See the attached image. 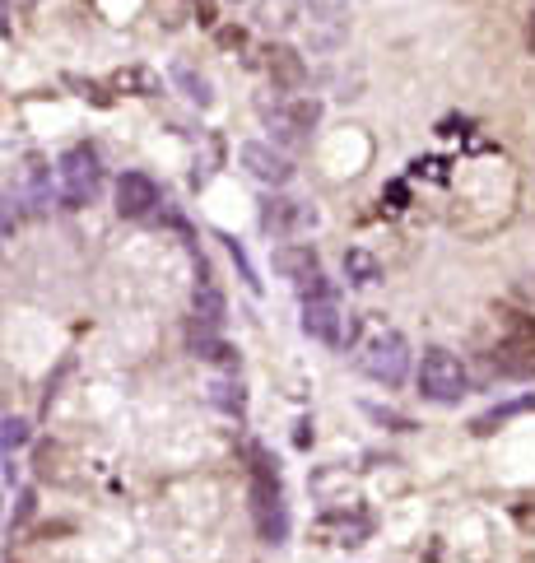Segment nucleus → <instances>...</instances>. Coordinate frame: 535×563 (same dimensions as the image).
<instances>
[{
	"mask_svg": "<svg viewBox=\"0 0 535 563\" xmlns=\"http://www.w3.org/2000/svg\"><path fill=\"white\" fill-rule=\"evenodd\" d=\"M103 187V168H98V154L89 145H70L61 159H56V191H61V205L66 210H84V205L98 196Z\"/></svg>",
	"mask_w": 535,
	"mask_h": 563,
	"instance_id": "obj_1",
	"label": "nucleus"
},
{
	"mask_svg": "<svg viewBox=\"0 0 535 563\" xmlns=\"http://www.w3.org/2000/svg\"><path fill=\"white\" fill-rule=\"evenodd\" d=\"M303 298V331L321 345H345V317H340V298H335L326 275H312L308 284H298Z\"/></svg>",
	"mask_w": 535,
	"mask_h": 563,
	"instance_id": "obj_2",
	"label": "nucleus"
},
{
	"mask_svg": "<svg viewBox=\"0 0 535 563\" xmlns=\"http://www.w3.org/2000/svg\"><path fill=\"white\" fill-rule=\"evenodd\" d=\"M419 391H424V401H433V405H456L470 391V377L456 354H447V349H424Z\"/></svg>",
	"mask_w": 535,
	"mask_h": 563,
	"instance_id": "obj_3",
	"label": "nucleus"
},
{
	"mask_svg": "<svg viewBox=\"0 0 535 563\" xmlns=\"http://www.w3.org/2000/svg\"><path fill=\"white\" fill-rule=\"evenodd\" d=\"M359 368L382 387H401L410 373V345L401 331H377L368 345L359 349Z\"/></svg>",
	"mask_w": 535,
	"mask_h": 563,
	"instance_id": "obj_4",
	"label": "nucleus"
},
{
	"mask_svg": "<svg viewBox=\"0 0 535 563\" xmlns=\"http://www.w3.org/2000/svg\"><path fill=\"white\" fill-rule=\"evenodd\" d=\"M312 52H340L349 33V0H298Z\"/></svg>",
	"mask_w": 535,
	"mask_h": 563,
	"instance_id": "obj_5",
	"label": "nucleus"
},
{
	"mask_svg": "<svg viewBox=\"0 0 535 563\" xmlns=\"http://www.w3.org/2000/svg\"><path fill=\"white\" fill-rule=\"evenodd\" d=\"M238 159L242 168L261 182V187H289V177H294V163H289V154H280L275 145H261V140H252V145H242L238 149Z\"/></svg>",
	"mask_w": 535,
	"mask_h": 563,
	"instance_id": "obj_6",
	"label": "nucleus"
},
{
	"mask_svg": "<svg viewBox=\"0 0 535 563\" xmlns=\"http://www.w3.org/2000/svg\"><path fill=\"white\" fill-rule=\"evenodd\" d=\"M261 228L266 233H275V238H294V233H308V228H317V210L303 201H266L261 205Z\"/></svg>",
	"mask_w": 535,
	"mask_h": 563,
	"instance_id": "obj_7",
	"label": "nucleus"
},
{
	"mask_svg": "<svg viewBox=\"0 0 535 563\" xmlns=\"http://www.w3.org/2000/svg\"><path fill=\"white\" fill-rule=\"evenodd\" d=\"M159 205V182L149 173H121L117 177V215L121 219H145Z\"/></svg>",
	"mask_w": 535,
	"mask_h": 563,
	"instance_id": "obj_8",
	"label": "nucleus"
},
{
	"mask_svg": "<svg viewBox=\"0 0 535 563\" xmlns=\"http://www.w3.org/2000/svg\"><path fill=\"white\" fill-rule=\"evenodd\" d=\"M261 56H266V75H270V84H275V89L294 94V89H303V84H308V61H303L289 42H270Z\"/></svg>",
	"mask_w": 535,
	"mask_h": 563,
	"instance_id": "obj_9",
	"label": "nucleus"
},
{
	"mask_svg": "<svg viewBox=\"0 0 535 563\" xmlns=\"http://www.w3.org/2000/svg\"><path fill=\"white\" fill-rule=\"evenodd\" d=\"M489 359H494V368L503 377H522V382H531L535 377V336L531 340H498Z\"/></svg>",
	"mask_w": 535,
	"mask_h": 563,
	"instance_id": "obj_10",
	"label": "nucleus"
},
{
	"mask_svg": "<svg viewBox=\"0 0 535 563\" xmlns=\"http://www.w3.org/2000/svg\"><path fill=\"white\" fill-rule=\"evenodd\" d=\"M275 270H280L284 280L308 284L312 275H321V261L312 252V242H284V247H275Z\"/></svg>",
	"mask_w": 535,
	"mask_h": 563,
	"instance_id": "obj_11",
	"label": "nucleus"
},
{
	"mask_svg": "<svg viewBox=\"0 0 535 563\" xmlns=\"http://www.w3.org/2000/svg\"><path fill=\"white\" fill-rule=\"evenodd\" d=\"M368 531H373V522L359 517V512H354V517H349V512H326V517L317 522V536L331 540V545H363Z\"/></svg>",
	"mask_w": 535,
	"mask_h": 563,
	"instance_id": "obj_12",
	"label": "nucleus"
},
{
	"mask_svg": "<svg viewBox=\"0 0 535 563\" xmlns=\"http://www.w3.org/2000/svg\"><path fill=\"white\" fill-rule=\"evenodd\" d=\"M112 94H135V98H159L163 80L149 66H121L112 75Z\"/></svg>",
	"mask_w": 535,
	"mask_h": 563,
	"instance_id": "obj_13",
	"label": "nucleus"
},
{
	"mask_svg": "<svg viewBox=\"0 0 535 563\" xmlns=\"http://www.w3.org/2000/svg\"><path fill=\"white\" fill-rule=\"evenodd\" d=\"M191 317H201L205 326L224 331V322H228V298L219 294L210 280H201V284H196V294H191Z\"/></svg>",
	"mask_w": 535,
	"mask_h": 563,
	"instance_id": "obj_14",
	"label": "nucleus"
},
{
	"mask_svg": "<svg viewBox=\"0 0 535 563\" xmlns=\"http://www.w3.org/2000/svg\"><path fill=\"white\" fill-rule=\"evenodd\" d=\"M275 117H280V121H289L294 131H303V135H308L312 126H317V121H321V103H317V98H308V94H289V98H284V103H275ZM275 117H270V121H275Z\"/></svg>",
	"mask_w": 535,
	"mask_h": 563,
	"instance_id": "obj_15",
	"label": "nucleus"
},
{
	"mask_svg": "<svg viewBox=\"0 0 535 563\" xmlns=\"http://www.w3.org/2000/svg\"><path fill=\"white\" fill-rule=\"evenodd\" d=\"M345 280L359 284V289H368V284L382 280V261H377L368 247H349L345 252Z\"/></svg>",
	"mask_w": 535,
	"mask_h": 563,
	"instance_id": "obj_16",
	"label": "nucleus"
},
{
	"mask_svg": "<svg viewBox=\"0 0 535 563\" xmlns=\"http://www.w3.org/2000/svg\"><path fill=\"white\" fill-rule=\"evenodd\" d=\"M526 410H535V396H522V401H508V405H494V410H484V415L470 419V433H480V438H489V433H494L498 424H508V419L526 415Z\"/></svg>",
	"mask_w": 535,
	"mask_h": 563,
	"instance_id": "obj_17",
	"label": "nucleus"
},
{
	"mask_svg": "<svg viewBox=\"0 0 535 563\" xmlns=\"http://www.w3.org/2000/svg\"><path fill=\"white\" fill-rule=\"evenodd\" d=\"M210 405H219L224 415H242V410H247V396H242L238 373L214 377V382H210Z\"/></svg>",
	"mask_w": 535,
	"mask_h": 563,
	"instance_id": "obj_18",
	"label": "nucleus"
},
{
	"mask_svg": "<svg viewBox=\"0 0 535 563\" xmlns=\"http://www.w3.org/2000/svg\"><path fill=\"white\" fill-rule=\"evenodd\" d=\"M173 84L191 98V103H196V108H210V103H214L210 80H205V75H196V66H187V61H177V66H173Z\"/></svg>",
	"mask_w": 535,
	"mask_h": 563,
	"instance_id": "obj_19",
	"label": "nucleus"
},
{
	"mask_svg": "<svg viewBox=\"0 0 535 563\" xmlns=\"http://www.w3.org/2000/svg\"><path fill=\"white\" fill-rule=\"evenodd\" d=\"M187 349L196 354V359L214 363V359H219V349H224V340H219V331H214V326H205L201 317H191V326H187Z\"/></svg>",
	"mask_w": 535,
	"mask_h": 563,
	"instance_id": "obj_20",
	"label": "nucleus"
},
{
	"mask_svg": "<svg viewBox=\"0 0 535 563\" xmlns=\"http://www.w3.org/2000/svg\"><path fill=\"white\" fill-rule=\"evenodd\" d=\"M498 322H503V340H531L535 336L531 317H522V312H512V308L498 312Z\"/></svg>",
	"mask_w": 535,
	"mask_h": 563,
	"instance_id": "obj_21",
	"label": "nucleus"
},
{
	"mask_svg": "<svg viewBox=\"0 0 535 563\" xmlns=\"http://www.w3.org/2000/svg\"><path fill=\"white\" fill-rule=\"evenodd\" d=\"M24 443H28V419L5 415V424H0V447L14 452V447H24Z\"/></svg>",
	"mask_w": 535,
	"mask_h": 563,
	"instance_id": "obj_22",
	"label": "nucleus"
},
{
	"mask_svg": "<svg viewBox=\"0 0 535 563\" xmlns=\"http://www.w3.org/2000/svg\"><path fill=\"white\" fill-rule=\"evenodd\" d=\"M214 42H219V52H242V47H247V28L242 24H219L214 28Z\"/></svg>",
	"mask_w": 535,
	"mask_h": 563,
	"instance_id": "obj_23",
	"label": "nucleus"
},
{
	"mask_svg": "<svg viewBox=\"0 0 535 563\" xmlns=\"http://www.w3.org/2000/svg\"><path fill=\"white\" fill-rule=\"evenodd\" d=\"M66 84H70V89H75V94H80V98H89L94 108H112V94H103V89H98L94 80H80V75H66Z\"/></svg>",
	"mask_w": 535,
	"mask_h": 563,
	"instance_id": "obj_24",
	"label": "nucleus"
},
{
	"mask_svg": "<svg viewBox=\"0 0 535 563\" xmlns=\"http://www.w3.org/2000/svg\"><path fill=\"white\" fill-rule=\"evenodd\" d=\"M224 247H228V256L238 261V270H242V280H247V289H252V294H261V280H256V270H252V261H247V252H242L233 238H224Z\"/></svg>",
	"mask_w": 535,
	"mask_h": 563,
	"instance_id": "obj_25",
	"label": "nucleus"
},
{
	"mask_svg": "<svg viewBox=\"0 0 535 563\" xmlns=\"http://www.w3.org/2000/svg\"><path fill=\"white\" fill-rule=\"evenodd\" d=\"M391 201V210H405L410 205V187L405 182H387V191H382V205Z\"/></svg>",
	"mask_w": 535,
	"mask_h": 563,
	"instance_id": "obj_26",
	"label": "nucleus"
},
{
	"mask_svg": "<svg viewBox=\"0 0 535 563\" xmlns=\"http://www.w3.org/2000/svg\"><path fill=\"white\" fill-rule=\"evenodd\" d=\"M191 14H196V24L201 28H219V19H214V0H191Z\"/></svg>",
	"mask_w": 535,
	"mask_h": 563,
	"instance_id": "obj_27",
	"label": "nucleus"
},
{
	"mask_svg": "<svg viewBox=\"0 0 535 563\" xmlns=\"http://www.w3.org/2000/svg\"><path fill=\"white\" fill-rule=\"evenodd\" d=\"M368 415H373V419H382V424H396V429H415V424H410V419H405V415H396V410H377V405H368Z\"/></svg>",
	"mask_w": 535,
	"mask_h": 563,
	"instance_id": "obj_28",
	"label": "nucleus"
},
{
	"mask_svg": "<svg viewBox=\"0 0 535 563\" xmlns=\"http://www.w3.org/2000/svg\"><path fill=\"white\" fill-rule=\"evenodd\" d=\"M28 517H33V489H24V494H19V508H14V522L10 526H24Z\"/></svg>",
	"mask_w": 535,
	"mask_h": 563,
	"instance_id": "obj_29",
	"label": "nucleus"
},
{
	"mask_svg": "<svg viewBox=\"0 0 535 563\" xmlns=\"http://www.w3.org/2000/svg\"><path fill=\"white\" fill-rule=\"evenodd\" d=\"M38 10V0H5V19H14V14H33Z\"/></svg>",
	"mask_w": 535,
	"mask_h": 563,
	"instance_id": "obj_30",
	"label": "nucleus"
},
{
	"mask_svg": "<svg viewBox=\"0 0 535 563\" xmlns=\"http://www.w3.org/2000/svg\"><path fill=\"white\" fill-rule=\"evenodd\" d=\"M517 522L526 526V531H535V512H526V508H517Z\"/></svg>",
	"mask_w": 535,
	"mask_h": 563,
	"instance_id": "obj_31",
	"label": "nucleus"
},
{
	"mask_svg": "<svg viewBox=\"0 0 535 563\" xmlns=\"http://www.w3.org/2000/svg\"><path fill=\"white\" fill-rule=\"evenodd\" d=\"M526 47L535 52V14H531V24H526Z\"/></svg>",
	"mask_w": 535,
	"mask_h": 563,
	"instance_id": "obj_32",
	"label": "nucleus"
},
{
	"mask_svg": "<svg viewBox=\"0 0 535 563\" xmlns=\"http://www.w3.org/2000/svg\"><path fill=\"white\" fill-rule=\"evenodd\" d=\"M233 5H242V0H233Z\"/></svg>",
	"mask_w": 535,
	"mask_h": 563,
	"instance_id": "obj_33",
	"label": "nucleus"
},
{
	"mask_svg": "<svg viewBox=\"0 0 535 563\" xmlns=\"http://www.w3.org/2000/svg\"><path fill=\"white\" fill-rule=\"evenodd\" d=\"M187 5H191V0H187Z\"/></svg>",
	"mask_w": 535,
	"mask_h": 563,
	"instance_id": "obj_34",
	"label": "nucleus"
}]
</instances>
